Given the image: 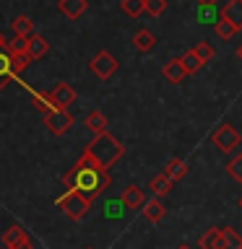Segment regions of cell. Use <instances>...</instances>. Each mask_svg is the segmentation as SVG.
Here are the masks:
<instances>
[{
  "label": "cell",
  "mask_w": 242,
  "mask_h": 249,
  "mask_svg": "<svg viewBox=\"0 0 242 249\" xmlns=\"http://www.w3.org/2000/svg\"><path fill=\"white\" fill-rule=\"evenodd\" d=\"M240 208H242V200H240Z\"/></svg>",
  "instance_id": "cell-36"
},
{
  "label": "cell",
  "mask_w": 242,
  "mask_h": 249,
  "mask_svg": "<svg viewBox=\"0 0 242 249\" xmlns=\"http://www.w3.org/2000/svg\"><path fill=\"white\" fill-rule=\"evenodd\" d=\"M89 68H91V73L97 78L107 81V78H112L117 73L120 62H117V57H115V54H109V52H97V54H94V60L89 62Z\"/></svg>",
  "instance_id": "cell-6"
},
{
  "label": "cell",
  "mask_w": 242,
  "mask_h": 249,
  "mask_svg": "<svg viewBox=\"0 0 242 249\" xmlns=\"http://www.w3.org/2000/svg\"><path fill=\"white\" fill-rule=\"evenodd\" d=\"M26 42H29V36H13L5 47L11 54H26Z\"/></svg>",
  "instance_id": "cell-29"
},
{
  "label": "cell",
  "mask_w": 242,
  "mask_h": 249,
  "mask_svg": "<svg viewBox=\"0 0 242 249\" xmlns=\"http://www.w3.org/2000/svg\"><path fill=\"white\" fill-rule=\"evenodd\" d=\"M164 213H167V208H164V202H161L159 197H151V200L143 202V215H146L151 223H159L161 218H164Z\"/></svg>",
  "instance_id": "cell-13"
},
{
  "label": "cell",
  "mask_w": 242,
  "mask_h": 249,
  "mask_svg": "<svg viewBox=\"0 0 242 249\" xmlns=\"http://www.w3.org/2000/svg\"><path fill=\"white\" fill-rule=\"evenodd\" d=\"M122 202H125V208H143V202H146L143 190L138 184H128L122 192Z\"/></svg>",
  "instance_id": "cell-14"
},
{
  "label": "cell",
  "mask_w": 242,
  "mask_h": 249,
  "mask_svg": "<svg viewBox=\"0 0 242 249\" xmlns=\"http://www.w3.org/2000/svg\"><path fill=\"white\" fill-rule=\"evenodd\" d=\"M62 184L91 202V200H97L99 195L109 187V171L101 169L89 153H83L81 159L70 166L68 174L62 177Z\"/></svg>",
  "instance_id": "cell-1"
},
{
  "label": "cell",
  "mask_w": 242,
  "mask_h": 249,
  "mask_svg": "<svg viewBox=\"0 0 242 249\" xmlns=\"http://www.w3.org/2000/svg\"><path fill=\"white\" fill-rule=\"evenodd\" d=\"M83 153H89L101 169H109V166H115V163L122 159L125 148H122V143H120L115 135L101 132V135H94V138H91V143L86 145Z\"/></svg>",
  "instance_id": "cell-2"
},
{
  "label": "cell",
  "mask_w": 242,
  "mask_h": 249,
  "mask_svg": "<svg viewBox=\"0 0 242 249\" xmlns=\"http://www.w3.org/2000/svg\"><path fill=\"white\" fill-rule=\"evenodd\" d=\"M83 127L91 132V135H101V132H107V117L99 112V109H91V112H86L83 117Z\"/></svg>",
  "instance_id": "cell-10"
},
{
  "label": "cell",
  "mask_w": 242,
  "mask_h": 249,
  "mask_svg": "<svg viewBox=\"0 0 242 249\" xmlns=\"http://www.w3.org/2000/svg\"><path fill=\"white\" fill-rule=\"evenodd\" d=\"M222 18L229 21L234 29H242V0H226L222 8Z\"/></svg>",
  "instance_id": "cell-9"
},
{
  "label": "cell",
  "mask_w": 242,
  "mask_h": 249,
  "mask_svg": "<svg viewBox=\"0 0 242 249\" xmlns=\"http://www.w3.org/2000/svg\"><path fill=\"white\" fill-rule=\"evenodd\" d=\"M3 249H5V247H3Z\"/></svg>",
  "instance_id": "cell-38"
},
{
  "label": "cell",
  "mask_w": 242,
  "mask_h": 249,
  "mask_svg": "<svg viewBox=\"0 0 242 249\" xmlns=\"http://www.w3.org/2000/svg\"><path fill=\"white\" fill-rule=\"evenodd\" d=\"M47 50H50V44H47L44 36H39V34H31V36H29V42H26V57H29V60L44 57Z\"/></svg>",
  "instance_id": "cell-12"
},
{
  "label": "cell",
  "mask_w": 242,
  "mask_h": 249,
  "mask_svg": "<svg viewBox=\"0 0 242 249\" xmlns=\"http://www.w3.org/2000/svg\"><path fill=\"white\" fill-rule=\"evenodd\" d=\"M201 249H222V229L219 226H211V229L203 231V236L198 241Z\"/></svg>",
  "instance_id": "cell-17"
},
{
  "label": "cell",
  "mask_w": 242,
  "mask_h": 249,
  "mask_svg": "<svg viewBox=\"0 0 242 249\" xmlns=\"http://www.w3.org/2000/svg\"><path fill=\"white\" fill-rule=\"evenodd\" d=\"M211 143H214L222 153H234L237 145L242 143V135L237 132V127H232V124H222V127L211 135Z\"/></svg>",
  "instance_id": "cell-4"
},
{
  "label": "cell",
  "mask_w": 242,
  "mask_h": 249,
  "mask_svg": "<svg viewBox=\"0 0 242 249\" xmlns=\"http://www.w3.org/2000/svg\"><path fill=\"white\" fill-rule=\"evenodd\" d=\"M3 244L5 249H31V239L21 226H8L3 233Z\"/></svg>",
  "instance_id": "cell-8"
},
{
  "label": "cell",
  "mask_w": 242,
  "mask_h": 249,
  "mask_svg": "<svg viewBox=\"0 0 242 249\" xmlns=\"http://www.w3.org/2000/svg\"><path fill=\"white\" fill-rule=\"evenodd\" d=\"M177 249H193V247H190V244H180Z\"/></svg>",
  "instance_id": "cell-34"
},
{
  "label": "cell",
  "mask_w": 242,
  "mask_h": 249,
  "mask_svg": "<svg viewBox=\"0 0 242 249\" xmlns=\"http://www.w3.org/2000/svg\"><path fill=\"white\" fill-rule=\"evenodd\" d=\"M222 229V249H242V233L232 226H219Z\"/></svg>",
  "instance_id": "cell-16"
},
{
  "label": "cell",
  "mask_w": 242,
  "mask_h": 249,
  "mask_svg": "<svg viewBox=\"0 0 242 249\" xmlns=\"http://www.w3.org/2000/svg\"><path fill=\"white\" fill-rule=\"evenodd\" d=\"M29 65V57L26 54H11V75H21V70Z\"/></svg>",
  "instance_id": "cell-31"
},
{
  "label": "cell",
  "mask_w": 242,
  "mask_h": 249,
  "mask_svg": "<svg viewBox=\"0 0 242 249\" xmlns=\"http://www.w3.org/2000/svg\"><path fill=\"white\" fill-rule=\"evenodd\" d=\"M11 52H8V47L5 50H0V89H5V83L11 81Z\"/></svg>",
  "instance_id": "cell-21"
},
{
  "label": "cell",
  "mask_w": 242,
  "mask_h": 249,
  "mask_svg": "<svg viewBox=\"0 0 242 249\" xmlns=\"http://www.w3.org/2000/svg\"><path fill=\"white\" fill-rule=\"evenodd\" d=\"M234 34H237V29H234L229 21H224V18L216 21V36H219V39H232Z\"/></svg>",
  "instance_id": "cell-30"
},
{
  "label": "cell",
  "mask_w": 242,
  "mask_h": 249,
  "mask_svg": "<svg viewBox=\"0 0 242 249\" xmlns=\"http://www.w3.org/2000/svg\"><path fill=\"white\" fill-rule=\"evenodd\" d=\"M58 8L65 18L73 21V18H81L86 13V0H58Z\"/></svg>",
  "instance_id": "cell-11"
},
{
  "label": "cell",
  "mask_w": 242,
  "mask_h": 249,
  "mask_svg": "<svg viewBox=\"0 0 242 249\" xmlns=\"http://www.w3.org/2000/svg\"><path fill=\"white\" fill-rule=\"evenodd\" d=\"M185 174H187V166H185L182 159H172V161L167 163V169H164V177H167L172 184L180 182V179H182Z\"/></svg>",
  "instance_id": "cell-18"
},
{
  "label": "cell",
  "mask_w": 242,
  "mask_h": 249,
  "mask_svg": "<svg viewBox=\"0 0 242 249\" xmlns=\"http://www.w3.org/2000/svg\"><path fill=\"white\" fill-rule=\"evenodd\" d=\"M5 44H8V39L3 36V31H0V50H5Z\"/></svg>",
  "instance_id": "cell-32"
},
{
  "label": "cell",
  "mask_w": 242,
  "mask_h": 249,
  "mask_svg": "<svg viewBox=\"0 0 242 249\" xmlns=\"http://www.w3.org/2000/svg\"><path fill=\"white\" fill-rule=\"evenodd\" d=\"M58 208L65 213L70 221H81V218L89 213V208H91V202L86 200V197H81L78 192H73V190H68L62 197L58 200Z\"/></svg>",
  "instance_id": "cell-3"
},
{
  "label": "cell",
  "mask_w": 242,
  "mask_h": 249,
  "mask_svg": "<svg viewBox=\"0 0 242 249\" xmlns=\"http://www.w3.org/2000/svg\"><path fill=\"white\" fill-rule=\"evenodd\" d=\"M164 78H167L169 83H182L185 78H187V73H185V68H182V62H180V57L177 60H169L167 65H164Z\"/></svg>",
  "instance_id": "cell-15"
},
{
  "label": "cell",
  "mask_w": 242,
  "mask_h": 249,
  "mask_svg": "<svg viewBox=\"0 0 242 249\" xmlns=\"http://www.w3.org/2000/svg\"><path fill=\"white\" fill-rule=\"evenodd\" d=\"M172 190V182L164 174H159V177H151V182H148V192H151V197H164Z\"/></svg>",
  "instance_id": "cell-19"
},
{
  "label": "cell",
  "mask_w": 242,
  "mask_h": 249,
  "mask_svg": "<svg viewBox=\"0 0 242 249\" xmlns=\"http://www.w3.org/2000/svg\"><path fill=\"white\" fill-rule=\"evenodd\" d=\"M156 42H159V39H156L151 31H146V29H141L138 34H136V39H133L136 50H141V52H151L154 47H156Z\"/></svg>",
  "instance_id": "cell-20"
},
{
  "label": "cell",
  "mask_w": 242,
  "mask_h": 249,
  "mask_svg": "<svg viewBox=\"0 0 242 249\" xmlns=\"http://www.w3.org/2000/svg\"><path fill=\"white\" fill-rule=\"evenodd\" d=\"M120 8H122V13L128 16V18H136V16L143 13V0H122Z\"/></svg>",
  "instance_id": "cell-25"
},
{
  "label": "cell",
  "mask_w": 242,
  "mask_h": 249,
  "mask_svg": "<svg viewBox=\"0 0 242 249\" xmlns=\"http://www.w3.org/2000/svg\"><path fill=\"white\" fill-rule=\"evenodd\" d=\"M237 57H240V60H242V44H240V47H237Z\"/></svg>",
  "instance_id": "cell-35"
},
{
  "label": "cell",
  "mask_w": 242,
  "mask_h": 249,
  "mask_svg": "<svg viewBox=\"0 0 242 249\" xmlns=\"http://www.w3.org/2000/svg\"><path fill=\"white\" fill-rule=\"evenodd\" d=\"M73 124H76V120L68 109H50V112L44 114V127L50 130L52 135H65Z\"/></svg>",
  "instance_id": "cell-5"
},
{
  "label": "cell",
  "mask_w": 242,
  "mask_h": 249,
  "mask_svg": "<svg viewBox=\"0 0 242 249\" xmlns=\"http://www.w3.org/2000/svg\"><path fill=\"white\" fill-rule=\"evenodd\" d=\"M76 101V89L70 83H58L50 91V104L52 109H68Z\"/></svg>",
  "instance_id": "cell-7"
},
{
  "label": "cell",
  "mask_w": 242,
  "mask_h": 249,
  "mask_svg": "<svg viewBox=\"0 0 242 249\" xmlns=\"http://www.w3.org/2000/svg\"><path fill=\"white\" fill-rule=\"evenodd\" d=\"M226 174H229L234 182H242V153H234L229 161H226Z\"/></svg>",
  "instance_id": "cell-23"
},
{
  "label": "cell",
  "mask_w": 242,
  "mask_h": 249,
  "mask_svg": "<svg viewBox=\"0 0 242 249\" xmlns=\"http://www.w3.org/2000/svg\"><path fill=\"white\" fill-rule=\"evenodd\" d=\"M195 3H198V5H214L216 0H195Z\"/></svg>",
  "instance_id": "cell-33"
},
{
  "label": "cell",
  "mask_w": 242,
  "mask_h": 249,
  "mask_svg": "<svg viewBox=\"0 0 242 249\" xmlns=\"http://www.w3.org/2000/svg\"><path fill=\"white\" fill-rule=\"evenodd\" d=\"M83 249H91V247H83Z\"/></svg>",
  "instance_id": "cell-37"
},
{
  "label": "cell",
  "mask_w": 242,
  "mask_h": 249,
  "mask_svg": "<svg viewBox=\"0 0 242 249\" xmlns=\"http://www.w3.org/2000/svg\"><path fill=\"white\" fill-rule=\"evenodd\" d=\"M193 52H195V57H198V60L203 62V65L214 60V47H211L208 42H201V44H195V47H193Z\"/></svg>",
  "instance_id": "cell-27"
},
{
  "label": "cell",
  "mask_w": 242,
  "mask_h": 249,
  "mask_svg": "<svg viewBox=\"0 0 242 249\" xmlns=\"http://www.w3.org/2000/svg\"><path fill=\"white\" fill-rule=\"evenodd\" d=\"M31 104H34V109H39L42 114H47V112L52 109V104H50V91L34 93V96H31Z\"/></svg>",
  "instance_id": "cell-26"
},
{
  "label": "cell",
  "mask_w": 242,
  "mask_h": 249,
  "mask_svg": "<svg viewBox=\"0 0 242 249\" xmlns=\"http://www.w3.org/2000/svg\"><path fill=\"white\" fill-rule=\"evenodd\" d=\"M13 34L16 36H31L34 34V21H31L29 16H19V18L13 21Z\"/></svg>",
  "instance_id": "cell-22"
},
{
  "label": "cell",
  "mask_w": 242,
  "mask_h": 249,
  "mask_svg": "<svg viewBox=\"0 0 242 249\" xmlns=\"http://www.w3.org/2000/svg\"><path fill=\"white\" fill-rule=\"evenodd\" d=\"M180 62H182V68H185V73H187V75L203 68V62H201L198 57H195V52H193V50H187V52L182 54V57H180Z\"/></svg>",
  "instance_id": "cell-24"
},
{
  "label": "cell",
  "mask_w": 242,
  "mask_h": 249,
  "mask_svg": "<svg viewBox=\"0 0 242 249\" xmlns=\"http://www.w3.org/2000/svg\"><path fill=\"white\" fill-rule=\"evenodd\" d=\"M143 11L148 16H161L167 11V0H143Z\"/></svg>",
  "instance_id": "cell-28"
}]
</instances>
